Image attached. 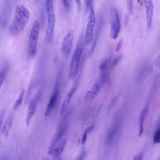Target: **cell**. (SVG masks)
Listing matches in <instances>:
<instances>
[{
    "label": "cell",
    "mask_w": 160,
    "mask_h": 160,
    "mask_svg": "<svg viewBox=\"0 0 160 160\" xmlns=\"http://www.w3.org/2000/svg\"><path fill=\"white\" fill-rule=\"evenodd\" d=\"M30 18L28 9L19 4L16 7L13 19L9 27V32L14 36L18 35L24 28Z\"/></svg>",
    "instance_id": "6da1fadb"
},
{
    "label": "cell",
    "mask_w": 160,
    "mask_h": 160,
    "mask_svg": "<svg viewBox=\"0 0 160 160\" xmlns=\"http://www.w3.org/2000/svg\"><path fill=\"white\" fill-rule=\"evenodd\" d=\"M83 49L82 39L81 38L77 44L70 64L69 78L70 80L75 78L78 72Z\"/></svg>",
    "instance_id": "7a4b0ae2"
},
{
    "label": "cell",
    "mask_w": 160,
    "mask_h": 160,
    "mask_svg": "<svg viewBox=\"0 0 160 160\" xmlns=\"http://www.w3.org/2000/svg\"><path fill=\"white\" fill-rule=\"evenodd\" d=\"M46 7L47 15V26L45 37L47 42H50L52 40L55 24V16L54 11L53 1H46Z\"/></svg>",
    "instance_id": "3957f363"
},
{
    "label": "cell",
    "mask_w": 160,
    "mask_h": 160,
    "mask_svg": "<svg viewBox=\"0 0 160 160\" xmlns=\"http://www.w3.org/2000/svg\"><path fill=\"white\" fill-rule=\"evenodd\" d=\"M39 29V23L37 20H35L32 25L28 42V53L31 57H34L36 53Z\"/></svg>",
    "instance_id": "277c9868"
},
{
    "label": "cell",
    "mask_w": 160,
    "mask_h": 160,
    "mask_svg": "<svg viewBox=\"0 0 160 160\" xmlns=\"http://www.w3.org/2000/svg\"><path fill=\"white\" fill-rule=\"evenodd\" d=\"M90 10L84 37V42L86 45L90 44L92 41L93 29L96 22L95 12L92 4L91 6Z\"/></svg>",
    "instance_id": "5b68a950"
},
{
    "label": "cell",
    "mask_w": 160,
    "mask_h": 160,
    "mask_svg": "<svg viewBox=\"0 0 160 160\" xmlns=\"http://www.w3.org/2000/svg\"><path fill=\"white\" fill-rule=\"evenodd\" d=\"M110 22L111 24L110 36L114 39H116L120 29V21L117 11L114 8L110 11Z\"/></svg>",
    "instance_id": "8992f818"
},
{
    "label": "cell",
    "mask_w": 160,
    "mask_h": 160,
    "mask_svg": "<svg viewBox=\"0 0 160 160\" xmlns=\"http://www.w3.org/2000/svg\"><path fill=\"white\" fill-rule=\"evenodd\" d=\"M74 37L73 31L71 29L67 32L62 41L61 46V51L65 56H68L70 52Z\"/></svg>",
    "instance_id": "52a82bcc"
},
{
    "label": "cell",
    "mask_w": 160,
    "mask_h": 160,
    "mask_svg": "<svg viewBox=\"0 0 160 160\" xmlns=\"http://www.w3.org/2000/svg\"><path fill=\"white\" fill-rule=\"evenodd\" d=\"M105 81L100 79L99 80L92 86L90 91L86 93L85 99L88 100L94 99L99 93Z\"/></svg>",
    "instance_id": "ba28073f"
},
{
    "label": "cell",
    "mask_w": 160,
    "mask_h": 160,
    "mask_svg": "<svg viewBox=\"0 0 160 160\" xmlns=\"http://www.w3.org/2000/svg\"><path fill=\"white\" fill-rule=\"evenodd\" d=\"M78 84V82L76 81L66 97L60 109L61 115L63 114L68 109L71 98L77 89Z\"/></svg>",
    "instance_id": "9c48e42d"
},
{
    "label": "cell",
    "mask_w": 160,
    "mask_h": 160,
    "mask_svg": "<svg viewBox=\"0 0 160 160\" xmlns=\"http://www.w3.org/2000/svg\"><path fill=\"white\" fill-rule=\"evenodd\" d=\"M145 4L146 10L147 25L150 28L151 26L154 10L153 2L152 0H145Z\"/></svg>",
    "instance_id": "30bf717a"
},
{
    "label": "cell",
    "mask_w": 160,
    "mask_h": 160,
    "mask_svg": "<svg viewBox=\"0 0 160 160\" xmlns=\"http://www.w3.org/2000/svg\"><path fill=\"white\" fill-rule=\"evenodd\" d=\"M36 111V103L34 99H32L28 107V112L26 119V124L28 126L33 117Z\"/></svg>",
    "instance_id": "8fae6325"
},
{
    "label": "cell",
    "mask_w": 160,
    "mask_h": 160,
    "mask_svg": "<svg viewBox=\"0 0 160 160\" xmlns=\"http://www.w3.org/2000/svg\"><path fill=\"white\" fill-rule=\"evenodd\" d=\"M36 86V83L34 80L32 81L29 85L25 99V104H28L31 100V98Z\"/></svg>",
    "instance_id": "7c38bea8"
},
{
    "label": "cell",
    "mask_w": 160,
    "mask_h": 160,
    "mask_svg": "<svg viewBox=\"0 0 160 160\" xmlns=\"http://www.w3.org/2000/svg\"><path fill=\"white\" fill-rule=\"evenodd\" d=\"M58 91H57L50 98L45 112L44 116L47 117L51 112L56 103L58 96Z\"/></svg>",
    "instance_id": "4fadbf2b"
},
{
    "label": "cell",
    "mask_w": 160,
    "mask_h": 160,
    "mask_svg": "<svg viewBox=\"0 0 160 160\" xmlns=\"http://www.w3.org/2000/svg\"><path fill=\"white\" fill-rule=\"evenodd\" d=\"M14 115L12 113H11L7 117L4 125L2 132L6 137H8L13 122Z\"/></svg>",
    "instance_id": "5bb4252c"
},
{
    "label": "cell",
    "mask_w": 160,
    "mask_h": 160,
    "mask_svg": "<svg viewBox=\"0 0 160 160\" xmlns=\"http://www.w3.org/2000/svg\"><path fill=\"white\" fill-rule=\"evenodd\" d=\"M67 142V139H63L59 143L58 146L55 148L53 149L52 153L53 157H57L62 153Z\"/></svg>",
    "instance_id": "9a60e30c"
},
{
    "label": "cell",
    "mask_w": 160,
    "mask_h": 160,
    "mask_svg": "<svg viewBox=\"0 0 160 160\" xmlns=\"http://www.w3.org/2000/svg\"><path fill=\"white\" fill-rule=\"evenodd\" d=\"M148 112L147 108H145L142 112L139 118V136L140 137L142 134L143 131V125L144 121L146 118Z\"/></svg>",
    "instance_id": "2e32d148"
},
{
    "label": "cell",
    "mask_w": 160,
    "mask_h": 160,
    "mask_svg": "<svg viewBox=\"0 0 160 160\" xmlns=\"http://www.w3.org/2000/svg\"><path fill=\"white\" fill-rule=\"evenodd\" d=\"M25 92V89H23L22 90L18 99L17 100L14 104L13 106V108L14 109L16 110L21 105L22 102Z\"/></svg>",
    "instance_id": "e0dca14e"
},
{
    "label": "cell",
    "mask_w": 160,
    "mask_h": 160,
    "mask_svg": "<svg viewBox=\"0 0 160 160\" xmlns=\"http://www.w3.org/2000/svg\"><path fill=\"white\" fill-rule=\"evenodd\" d=\"M111 58H107L103 60L100 64L99 68L102 71L108 67V65L111 60Z\"/></svg>",
    "instance_id": "ac0fdd59"
},
{
    "label": "cell",
    "mask_w": 160,
    "mask_h": 160,
    "mask_svg": "<svg viewBox=\"0 0 160 160\" xmlns=\"http://www.w3.org/2000/svg\"><path fill=\"white\" fill-rule=\"evenodd\" d=\"M153 141L154 143L158 144L160 142V129L159 128L156 131L153 137Z\"/></svg>",
    "instance_id": "d6986e66"
},
{
    "label": "cell",
    "mask_w": 160,
    "mask_h": 160,
    "mask_svg": "<svg viewBox=\"0 0 160 160\" xmlns=\"http://www.w3.org/2000/svg\"><path fill=\"white\" fill-rule=\"evenodd\" d=\"M6 69L4 67L0 71V88L5 79L6 73Z\"/></svg>",
    "instance_id": "ffe728a7"
},
{
    "label": "cell",
    "mask_w": 160,
    "mask_h": 160,
    "mask_svg": "<svg viewBox=\"0 0 160 160\" xmlns=\"http://www.w3.org/2000/svg\"><path fill=\"white\" fill-rule=\"evenodd\" d=\"M127 5L129 13L131 15L132 14L133 12V6L132 1L131 0H127Z\"/></svg>",
    "instance_id": "44dd1931"
},
{
    "label": "cell",
    "mask_w": 160,
    "mask_h": 160,
    "mask_svg": "<svg viewBox=\"0 0 160 160\" xmlns=\"http://www.w3.org/2000/svg\"><path fill=\"white\" fill-rule=\"evenodd\" d=\"M123 41V38L121 37L119 39L115 49L116 52H118L121 48Z\"/></svg>",
    "instance_id": "7402d4cb"
},
{
    "label": "cell",
    "mask_w": 160,
    "mask_h": 160,
    "mask_svg": "<svg viewBox=\"0 0 160 160\" xmlns=\"http://www.w3.org/2000/svg\"><path fill=\"white\" fill-rule=\"evenodd\" d=\"M85 10H87L89 8H90L91 6L92 5V0L85 1Z\"/></svg>",
    "instance_id": "603a6c76"
},
{
    "label": "cell",
    "mask_w": 160,
    "mask_h": 160,
    "mask_svg": "<svg viewBox=\"0 0 160 160\" xmlns=\"http://www.w3.org/2000/svg\"><path fill=\"white\" fill-rule=\"evenodd\" d=\"M122 57L121 56H118L116 57L112 63V65L113 66H114L116 65L118 63V62L121 60Z\"/></svg>",
    "instance_id": "cb8c5ba5"
},
{
    "label": "cell",
    "mask_w": 160,
    "mask_h": 160,
    "mask_svg": "<svg viewBox=\"0 0 160 160\" xmlns=\"http://www.w3.org/2000/svg\"><path fill=\"white\" fill-rule=\"evenodd\" d=\"M87 131L86 130L82 136V144H84L86 142L87 138Z\"/></svg>",
    "instance_id": "d4e9b609"
},
{
    "label": "cell",
    "mask_w": 160,
    "mask_h": 160,
    "mask_svg": "<svg viewBox=\"0 0 160 160\" xmlns=\"http://www.w3.org/2000/svg\"><path fill=\"white\" fill-rule=\"evenodd\" d=\"M70 1L67 0H63L62 1V3L67 9H68L70 7Z\"/></svg>",
    "instance_id": "484cf974"
},
{
    "label": "cell",
    "mask_w": 160,
    "mask_h": 160,
    "mask_svg": "<svg viewBox=\"0 0 160 160\" xmlns=\"http://www.w3.org/2000/svg\"><path fill=\"white\" fill-rule=\"evenodd\" d=\"M94 128L93 124H92L88 127L86 129L87 131V134H89L91 132Z\"/></svg>",
    "instance_id": "4316f807"
},
{
    "label": "cell",
    "mask_w": 160,
    "mask_h": 160,
    "mask_svg": "<svg viewBox=\"0 0 160 160\" xmlns=\"http://www.w3.org/2000/svg\"><path fill=\"white\" fill-rule=\"evenodd\" d=\"M4 114V111L2 110L0 112V130L2 125L3 118Z\"/></svg>",
    "instance_id": "83f0119b"
},
{
    "label": "cell",
    "mask_w": 160,
    "mask_h": 160,
    "mask_svg": "<svg viewBox=\"0 0 160 160\" xmlns=\"http://www.w3.org/2000/svg\"><path fill=\"white\" fill-rule=\"evenodd\" d=\"M129 19V15L128 13L126 14L124 19V23L125 26H126L128 22Z\"/></svg>",
    "instance_id": "f1b7e54d"
},
{
    "label": "cell",
    "mask_w": 160,
    "mask_h": 160,
    "mask_svg": "<svg viewBox=\"0 0 160 160\" xmlns=\"http://www.w3.org/2000/svg\"><path fill=\"white\" fill-rule=\"evenodd\" d=\"M156 66L158 67H160V55H159L155 63Z\"/></svg>",
    "instance_id": "f546056e"
},
{
    "label": "cell",
    "mask_w": 160,
    "mask_h": 160,
    "mask_svg": "<svg viewBox=\"0 0 160 160\" xmlns=\"http://www.w3.org/2000/svg\"><path fill=\"white\" fill-rule=\"evenodd\" d=\"M78 6V8L79 10H80L82 8V3L81 1L80 0H76L75 1Z\"/></svg>",
    "instance_id": "4dcf8cb0"
},
{
    "label": "cell",
    "mask_w": 160,
    "mask_h": 160,
    "mask_svg": "<svg viewBox=\"0 0 160 160\" xmlns=\"http://www.w3.org/2000/svg\"><path fill=\"white\" fill-rule=\"evenodd\" d=\"M133 160H142V157L141 155H137L135 157Z\"/></svg>",
    "instance_id": "1f68e13d"
},
{
    "label": "cell",
    "mask_w": 160,
    "mask_h": 160,
    "mask_svg": "<svg viewBox=\"0 0 160 160\" xmlns=\"http://www.w3.org/2000/svg\"><path fill=\"white\" fill-rule=\"evenodd\" d=\"M44 160H49V159L48 158L45 159Z\"/></svg>",
    "instance_id": "d6a6232c"
}]
</instances>
